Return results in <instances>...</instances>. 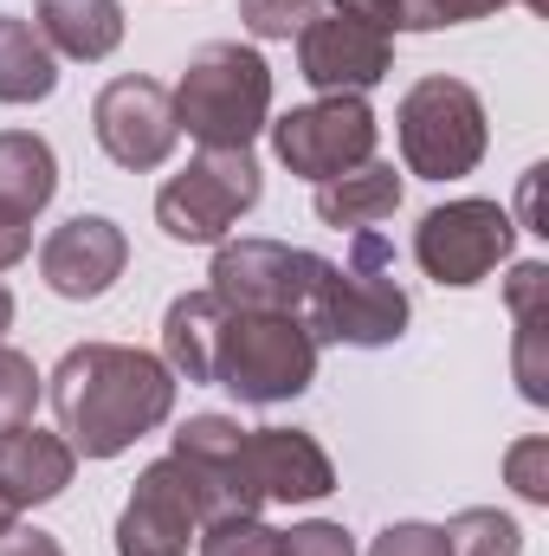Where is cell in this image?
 Listing matches in <instances>:
<instances>
[{
	"label": "cell",
	"mask_w": 549,
	"mask_h": 556,
	"mask_svg": "<svg viewBox=\"0 0 549 556\" xmlns=\"http://www.w3.org/2000/svg\"><path fill=\"white\" fill-rule=\"evenodd\" d=\"M401 207V175L388 162H362L336 181H317V220L323 227H375Z\"/></svg>",
	"instance_id": "obj_21"
},
{
	"label": "cell",
	"mask_w": 549,
	"mask_h": 556,
	"mask_svg": "<svg viewBox=\"0 0 549 556\" xmlns=\"http://www.w3.org/2000/svg\"><path fill=\"white\" fill-rule=\"evenodd\" d=\"M0 556H65V551H59V538H46V531H20V525H13V531L0 538Z\"/></svg>",
	"instance_id": "obj_31"
},
{
	"label": "cell",
	"mask_w": 549,
	"mask_h": 556,
	"mask_svg": "<svg viewBox=\"0 0 549 556\" xmlns=\"http://www.w3.org/2000/svg\"><path fill=\"white\" fill-rule=\"evenodd\" d=\"M33 408H39V369H33V356L0 350V433L26 427Z\"/></svg>",
	"instance_id": "obj_26"
},
{
	"label": "cell",
	"mask_w": 549,
	"mask_h": 556,
	"mask_svg": "<svg viewBox=\"0 0 549 556\" xmlns=\"http://www.w3.org/2000/svg\"><path fill=\"white\" fill-rule=\"evenodd\" d=\"M323 0H240V20H246V33H259V39H291V33H304V20L317 13Z\"/></svg>",
	"instance_id": "obj_27"
},
{
	"label": "cell",
	"mask_w": 549,
	"mask_h": 556,
	"mask_svg": "<svg viewBox=\"0 0 549 556\" xmlns=\"http://www.w3.org/2000/svg\"><path fill=\"white\" fill-rule=\"evenodd\" d=\"M272 149L291 175L336 181L362 162H375V111L362 98H317L272 124Z\"/></svg>",
	"instance_id": "obj_8"
},
{
	"label": "cell",
	"mask_w": 549,
	"mask_h": 556,
	"mask_svg": "<svg viewBox=\"0 0 549 556\" xmlns=\"http://www.w3.org/2000/svg\"><path fill=\"white\" fill-rule=\"evenodd\" d=\"M498 7H531L544 13V0H401V33H433V26H465V20H485Z\"/></svg>",
	"instance_id": "obj_25"
},
{
	"label": "cell",
	"mask_w": 549,
	"mask_h": 556,
	"mask_svg": "<svg viewBox=\"0 0 549 556\" xmlns=\"http://www.w3.org/2000/svg\"><path fill=\"white\" fill-rule=\"evenodd\" d=\"M297 72L323 98H362L395 72V39L343 7H317L297 33Z\"/></svg>",
	"instance_id": "obj_10"
},
{
	"label": "cell",
	"mask_w": 549,
	"mask_h": 556,
	"mask_svg": "<svg viewBox=\"0 0 549 556\" xmlns=\"http://www.w3.org/2000/svg\"><path fill=\"white\" fill-rule=\"evenodd\" d=\"M52 85H59V65H52V46L39 39V26L0 20V104H39V98H52Z\"/></svg>",
	"instance_id": "obj_22"
},
{
	"label": "cell",
	"mask_w": 549,
	"mask_h": 556,
	"mask_svg": "<svg viewBox=\"0 0 549 556\" xmlns=\"http://www.w3.org/2000/svg\"><path fill=\"white\" fill-rule=\"evenodd\" d=\"M395 130H401L408 175L452 181V175H472L485 155V104L459 78H420L395 111Z\"/></svg>",
	"instance_id": "obj_6"
},
{
	"label": "cell",
	"mask_w": 549,
	"mask_h": 556,
	"mask_svg": "<svg viewBox=\"0 0 549 556\" xmlns=\"http://www.w3.org/2000/svg\"><path fill=\"white\" fill-rule=\"evenodd\" d=\"M175 459L188 466L201 525L227 518V511H253L259 518V492L246 479V427L227 415H194L175 427Z\"/></svg>",
	"instance_id": "obj_12"
},
{
	"label": "cell",
	"mask_w": 549,
	"mask_h": 556,
	"mask_svg": "<svg viewBox=\"0 0 549 556\" xmlns=\"http://www.w3.org/2000/svg\"><path fill=\"white\" fill-rule=\"evenodd\" d=\"M446 551L452 556H524V531L518 518L491 511V505H472L446 525Z\"/></svg>",
	"instance_id": "obj_23"
},
{
	"label": "cell",
	"mask_w": 549,
	"mask_h": 556,
	"mask_svg": "<svg viewBox=\"0 0 549 556\" xmlns=\"http://www.w3.org/2000/svg\"><path fill=\"white\" fill-rule=\"evenodd\" d=\"M39 39L65 59H111L124 46V7L117 0H39Z\"/></svg>",
	"instance_id": "obj_18"
},
{
	"label": "cell",
	"mask_w": 549,
	"mask_h": 556,
	"mask_svg": "<svg viewBox=\"0 0 549 556\" xmlns=\"http://www.w3.org/2000/svg\"><path fill=\"white\" fill-rule=\"evenodd\" d=\"M72 466H78V453H72L59 433H39L33 420L13 427V433H0V498H7L13 511L59 498V492L72 485Z\"/></svg>",
	"instance_id": "obj_16"
},
{
	"label": "cell",
	"mask_w": 549,
	"mask_h": 556,
	"mask_svg": "<svg viewBox=\"0 0 549 556\" xmlns=\"http://www.w3.org/2000/svg\"><path fill=\"white\" fill-rule=\"evenodd\" d=\"M518 240V220L498 207V201H446L420 220L413 233V260L420 273L439 278V285H478L485 273L505 266Z\"/></svg>",
	"instance_id": "obj_9"
},
{
	"label": "cell",
	"mask_w": 549,
	"mask_h": 556,
	"mask_svg": "<svg viewBox=\"0 0 549 556\" xmlns=\"http://www.w3.org/2000/svg\"><path fill=\"white\" fill-rule=\"evenodd\" d=\"M33 253V220H0V273Z\"/></svg>",
	"instance_id": "obj_32"
},
{
	"label": "cell",
	"mask_w": 549,
	"mask_h": 556,
	"mask_svg": "<svg viewBox=\"0 0 549 556\" xmlns=\"http://www.w3.org/2000/svg\"><path fill=\"white\" fill-rule=\"evenodd\" d=\"M201 531V505L188 485V466L168 453L137 479L124 518H117V556H188Z\"/></svg>",
	"instance_id": "obj_13"
},
{
	"label": "cell",
	"mask_w": 549,
	"mask_h": 556,
	"mask_svg": "<svg viewBox=\"0 0 549 556\" xmlns=\"http://www.w3.org/2000/svg\"><path fill=\"white\" fill-rule=\"evenodd\" d=\"M13 518H20V511H13V505H7V498H0V538H7V531H13Z\"/></svg>",
	"instance_id": "obj_34"
},
{
	"label": "cell",
	"mask_w": 549,
	"mask_h": 556,
	"mask_svg": "<svg viewBox=\"0 0 549 556\" xmlns=\"http://www.w3.org/2000/svg\"><path fill=\"white\" fill-rule=\"evenodd\" d=\"M505 298H511V317H518V389H524V402H549V266L537 260H524L511 285H505Z\"/></svg>",
	"instance_id": "obj_17"
},
{
	"label": "cell",
	"mask_w": 549,
	"mask_h": 556,
	"mask_svg": "<svg viewBox=\"0 0 549 556\" xmlns=\"http://www.w3.org/2000/svg\"><path fill=\"white\" fill-rule=\"evenodd\" d=\"M246 479L266 505H317L336 492L330 453L297 427H246Z\"/></svg>",
	"instance_id": "obj_15"
},
{
	"label": "cell",
	"mask_w": 549,
	"mask_h": 556,
	"mask_svg": "<svg viewBox=\"0 0 549 556\" xmlns=\"http://www.w3.org/2000/svg\"><path fill=\"white\" fill-rule=\"evenodd\" d=\"M330 273L323 253H304V247H284V240H233L214 253V273L207 291L227 304V311H284V317H304L317 285Z\"/></svg>",
	"instance_id": "obj_7"
},
{
	"label": "cell",
	"mask_w": 549,
	"mask_h": 556,
	"mask_svg": "<svg viewBox=\"0 0 549 556\" xmlns=\"http://www.w3.org/2000/svg\"><path fill=\"white\" fill-rule=\"evenodd\" d=\"M284 556H356V544H349V531H343V525L310 518V525L284 531Z\"/></svg>",
	"instance_id": "obj_30"
},
{
	"label": "cell",
	"mask_w": 549,
	"mask_h": 556,
	"mask_svg": "<svg viewBox=\"0 0 549 556\" xmlns=\"http://www.w3.org/2000/svg\"><path fill=\"white\" fill-rule=\"evenodd\" d=\"M369 556H452V551H446V531L439 525H388Z\"/></svg>",
	"instance_id": "obj_29"
},
{
	"label": "cell",
	"mask_w": 549,
	"mask_h": 556,
	"mask_svg": "<svg viewBox=\"0 0 549 556\" xmlns=\"http://www.w3.org/2000/svg\"><path fill=\"white\" fill-rule=\"evenodd\" d=\"M317 376V337L284 311H227L214 337V382L253 408L304 395Z\"/></svg>",
	"instance_id": "obj_4"
},
{
	"label": "cell",
	"mask_w": 549,
	"mask_h": 556,
	"mask_svg": "<svg viewBox=\"0 0 549 556\" xmlns=\"http://www.w3.org/2000/svg\"><path fill=\"white\" fill-rule=\"evenodd\" d=\"M253 207H259V162H253V149H201L155 194V220L181 247L227 240L240 227V214H253Z\"/></svg>",
	"instance_id": "obj_5"
},
{
	"label": "cell",
	"mask_w": 549,
	"mask_h": 556,
	"mask_svg": "<svg viewBox=\"0 0 549 556\" xmlns=\"http://www.w3.org/2000/svg\"><path fill=\"white\" fill-rule=\"evenodd\" d=\"M201 556H284V531L259 525L253 511H227V518H207Z\"/></svg>",
	"instance_id": "obj_24"
},
{
	"label": "cell",
	"mask_w": 549,
	"mask_h": 556,
	"mask_svg": "<svg viewBox=\"0 0 549 556\" xmlns=\"http://www.w3.org/2000/svg\"><path fill=\"white\" fill-rule=\"evenodd\" d=\"M7 330H13V291L0 285V337H7Z\"/></svg>",
	"instance_id": "obj_33"
},
{
	"label": "cell",
	"mask_w": 549,
	"mask_h": 556,
	"mask_svg": "<svg viewBox=\"0 0 549 556\" xmlns=\"http://www.w3.org/2000/svg\"><path fill=\"white\" fill-rule=\"evenodd\" d=\"M505 472H511L518 498H531V505H549V440H544V433L518 440V446L505 453Z\"/></svg>",
	"instance_id": "obj_28"
},
{
	"label": "cell",
	"mask_w": 549,
	"mask_h": 556,
	"mask_svg": "<svg viewBox=\"0 0 549 556\" xmlns=\"http://www.w3.org/2000/svg\"><path fill=\"white\" fill-rule=\"evenodd\" d=\"M52 415L72 453L117 459L175 415V369L130 343H78L52 369Z\"/></svg>",
	"instance_id": "obj_1"
},
{
	"label": "cell",
	"mask_w": 549,
	"mask_h": 556,
	"mask_svg": "<svg viewBox=\"0 0 549 556\" xmlns=\"http://www.w3.org/2000/svg\"><path fill=\"white\" fill-rule=\"evenodd\" d=\"M220 317L227 304L214 291H188L168 304L162 317V363L188 382H214V337H220Z\"/></svg>",
	"instance_id": "obj_19"
},
{
	"label": "cell",
	"mask_w": 549,
	"mask_h": 556,
	"mask_svg": "<svg viewBox=\"0 0 549 556\" xmlns=\"http://www.w3.org/2000/svg\"><path fill=\"white\" fill-rule=\"evenodd\" d=\"M168 98H175V124L201 149H253V137L272 117V65L253 46L220 39L188 59Z\"/></svg>",
	"instance_id": "obj_2"
},
{
	"label": "cell",
	"mask_w": 549,
	"mask_h": 556,
	"mask_svg": "<svg viewBox=\"0 0 549 556\" xmlns=\"http://www.w3.org/2000/svg\"><path fill=\"white\" fill-rule=\"evenodd\" d=\"M91 130H98V149L117 162V168H162L181 142V124H175V98L155 85V78H111L91 104Z\"/></svg>",
	"instance_id": "obj_11"
},
{
	"label": "cell",
	"mask_w": 549,
	"mask_h": 556,
	"mask_svg": "<svg viewBox=\"0 0 549 556\" xmlns=\"http://www.w3.org/2000/svg\"><path fill=\"white\" fill-rule=\"evenodd\" d=\"M59 188V155L33 130L0 137V220H33Z\"/></svg>",
	"instance_id": "obj_20"
},
{
	"label": "cell",
	"mask_w": 549,
	"mask_h": 556,
	"mask_svg": "<svg viewBox=\"0 0 549 556\" xmlns=\"http://www.w3.org/2000/svg\"><path fill=\"white\" fill-rule=\"evenodd\" d=\"M130 266V240H124V227L117 220H104V214H78V220H65V227H52V240L39 247V273L46 285L59 291V298H104L117 278Z\"/></svg>",
	"instance_id": "obj_14"
},
{
	"label": "cell",
	"mask_w": 549,
	"mask_h": 556,
	"mask_svg": "<svg viewBox=\"0 0 549 556\" xmlns=\"http://www.w3.org/2000/svg\"><path fill=\"white\" fill-rule=\"evenodd\" d=\"M304 330L317 343H349V350H382L408 330V291L395 285V247L375 227H356L343 266L330 260L304 311Z\"/></svg>",
	"instance_id": "obj_3"
}]
</instances>
